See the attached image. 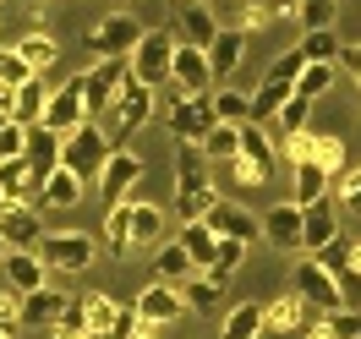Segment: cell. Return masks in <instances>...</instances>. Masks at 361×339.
I'll return each instance as SVG.
<instances>
[{
  "label": "cell",
  "instance_id": "484cf974",
  "mask_svg": "<svg viewBox=\"0 0 361 339\" xmlns=\"http://www.w3.org/2000/svg\"><path fill=\"white\" fill-rule=\"evenodd\" d=\"M241 55H247V27H225L214 44H208V61H214V77L225 82L230 71L241 66Z\"/></svg>",
  "mask_w": 361,
  "mask_h": 339
},
{
  "label": "cell",
  "instance_id": "6125c7cd",
  "mask_svg": "<svg viewBox=\"0 0 361 339\" xmlns=\"http://www.w3.org/2000/svg\"><path fill=\"white\" fill-rule=\"evenodd\" d=\"M350 269L361 273V241H350Z\"/></svg>",
  "mask_w": 361,
  "mask_h": 339
},
{
  "label": "cell",
  "instance_id": "44dd1931",
  "mask_svg": "<svg viewBox=\"0 0 361 339\" xmlns=\"http://www.w3.org/2000/svg\"><path fill=\"white\" fill-rule=\"evenodd\" d=\"M39 197V175L27 159H0V203H33Z\"/></svg>",
  "mask_w": 361,
  "mask_h": 339
},
{
  "label": "cell",
  "instance_id": "db71d44e",
  "mask_svg": "<svg viewBox=\"0 0 361 339\" xmlns=\"http://www.w3.org/2000/svg\"><path fill=\"white\" fill-rule=\"evenodd\" d=\"M235 6H241V23H235V27H247V33L274 23V0H235Z\"/></svg>",
  "mask_w": 361,
  "mask_h": 339
},
{
  "label": "cell",
  "instance_id": "d4e9b609",
  "mask_svg": "<svg viewBox=\"0 0 361 339\" xmlns=\"http://www.w3.org/2000/svg\"><path fill=\"white\" fill-rule=\"evenodd\" d=\"M329 241H339V214L334 197H317V203H307V252H323Z\"/></svg>",
  "mask_w": 361,
  "mask_h": 339
},
{
  "label": "cell",
  "instance_id": "4fadbf2b",
  "mask_svg": "<svg viewBox=\"0 0 361 339\" xmlns=\"http://www.w3.org/2000/svg\"><path fill=\"white\" fill-rule=\"evenodd\" d=\"M214 61H208V49H197V44H186L180 39V49H176V88L180 93H214Z\"/></svg>",
  "mask_w": 361,
  "mask_h": 339
},
{
  "label": "cell",
  "instance_id": "d590c367",
  "mask_svg": "<svg viewBox=\"0 0 361 339\" xmlns=\"http://www.w3.org/2000/svg\"><path fill=\"white\" fill-rule=\"evenodd\" d=\"M104 247H110L115 257L132 252V203H115L110 214H104Z\"/></svg>",
  "mask_w": 361,
  "mask_h": 339
},
{
  "label": "cell",
  "instance_id": "74e56055",
  "mask_svg": "<svg viewBox=\"0 0 361 339\" xmlns=\"http://www.w3.org/2000/svg\"><path fill=\"white\" fill-rule=\"evenodd\" d=\"M203 154L214 159V164H230V159H241V126H214V132L203 137Z\"/></svg>",
  "mask_w": 361,
  "mask_h": 339
},
{
  "label": "cell",
  "instance_id": "ee69618b",
  "mask_svg": "<svg viewBox=\"0 0 361 339\" xmlns=\"http://www.w3.org/2000/svg\"><path fill=\"white\" fill-rule=\"evenodd\" d=\"M334 88V61H307V71L295 77V93H307V99H317V93Z\"/></svg>",
  "mask_w": 361,
  "mask_h": 339
},
{
  "label": "cell",
  "instance_id": "2e32d148",
  "mask_svg": "<svg viewBox=\"0 0 361 339\" xmlns=\"http://www.w3.org/2000/svg\"><path fill=\"white\" fill-rule=\"evenodd\" d=\"M61 148H66V137L61 132H49L44 121L39 126H27V164H33V175H39V186L61 170Z\"/></svg>",
  "mask_w": 361,
  "mask_h": 339
},
{
  "label": "cell",
  "instance_id": "9f6ffc18",
  "mask_svg": "<svg viewBox=\"0 0 361 339\" xmlns=\"http://www.w3.org/2000/svg\"><path fill=\"white\" fill-rule=\"evenodd\" d=\"M0 317H6V323H23V290L6 285V279H0Z\"/></svg>",
  "mask_w": 361,
  "mask_h": 339
},
{
  "label": "cell",
  "instance_id": "e575fe53",
  "mask_svg": "<svg viewBox=\"0 0 361 339\" xmlns=\"http://www.w3.org/2000/svg\"><path fill=\"white\" fill-rule=\"evenodd\" d=\"M180 247L197 257V269H208V263L219 257V235H214L203 219H192V225H180Z\"/></svg>",
  "mask_w": 361,
  "mask_h": 339
},
{
  "label": "cell",
  "instance_id": "681fc988",
  "mask_svg": "<svg viewBox=\"0 0 361 339\" xmlns=\"http://www.w3.org/2000/svg\"><path fill=\"white\" fill-rule=\"evenodd\" d=\"M312 148H317V132H312V126H307V132L279 137V154L290 159V164H312Z\"/></svg>",
  "mask_w": 361,
  "mask_h": 339
},
{
  "label": "cell",
  "instance_id": "11a10c76",
  "mask_svg": "<svg viewBox=\"0 0 361 339\" xmlns=\"http://www.w3.org/2000/svg\"><path fill=\"white\" fill-rule=\"evenodd\" d=\"M82 328H88V312H82V301H71L61 312V323H55V339H77Z\"/></svg>",
  "mask_w": 361,
  "mask_h": 339
},
{
  "label": "cell",
  "instance_id": "f546056e",
  "mask_svg": "<svg viewBox=\"0 0 361 339\" xmlns=\"http://www.w3.org/2000/svg\"><path fill=\"white\" fill-rule=\"evenodd\" d=\"M192 269H197V257L180 247V235L170 241V247H159V257H154V273L164 279V285H186V279H192Z\"/></svg>",
  "mask_w": 361,
  "mask_h": 339
},
{
  "label": "cell",
  "instance_id": "4316f807",
  "mask_svg": "<svg viewBox=\"0 0 361 339\" xmlns=\"http://www.w3.org/2000/svg\"><path fill=\"white\" fill-rule=\"evenodd\" d=\"M301 328H307V295L301 290L269 301V334H301Z\"/></svg>",
  "mask_w": 361,
  "mask_h": 339
},
{
  "label": "cell",
  "instance_id": "603a6c76",
  "mask_svg": "<svg viewBox=\"0 0 361 339\" xmlns=\"http://www.w3.org/2000/svg\"><path fill=\"white\" fill-rule=\"evenodd\" d=\"M290 93H295V82H274V77H263L257 93H252V126H274L279 110L290 104Z\"/></svg>",
  "mask_w": 361,
  "mask_h": 339
},
{
  "label": "cell",
  "instance_id": "94428289",
  "mask_svg": "<svg viewBox=\"0 0 361 339\" xmlns=\"http://www.w3.org/2000/svg\"><path fill=\"white\" fill-rule=\"evenodd\" d=\"M11 99H17V88H6V82H0V110L11 115Z\"/></svg>",
  "mask_w": 361,
  "mask_h": 339
},
{
  "label": "cell",
  "instance_id": "52a82bcc",
  "mask_svg": "<svg viewBox=\"0 0 361 339\" xmlns=\"http://www.w3.org/2000/svg\"><path fill=\"white\" fill-rule=\"evenodd\" d=\"M263 241L279 252H307V208L295 203H274L269 214H263Z\"/></svg>",
  "mask_w": 361,
  "mask_h": 339
},
{
  "label": "cell",
  "instance_id": "d6a6232c",
  "mask_svg": "<svg viewBox=\"0 0 361 339\" xmlns=\"http://www.w3.org/2000/svg\"><path fill=\"white\" fill-rule=\"evenodd\" d=\"M334 192V175L323 170V164H295V203L307 208V203H317V197H329Z\"/></svg>",
  "mask_w": 361,
  "mask_h": 339
},
{
  "label": "cell",
  "instance_id": "5bb4252c",
  "mask_svg": "<svg viewBox=\"0 0 361 339\" xmlns=\"http://www.w3.org/2000/svg\"><path fill=\"white\" fill-rule=\"evenodd\" d=\"M203 225L214 230V235H235V241H257V235H263V219L247 214L241 203H225V197L203 214Z\"/></svg>",
  "mask_w": 361,
  "mask_h": 339
},
{
  "label": "cell",
  "instance_id": "6f0895ef",
  "mask_svg": "<svg viewBox=\"0 0 361 339\" xmlns=\"http://www.w3.org/2000/svg\"><path fill=\"white\" fill-rule=\"evenodd\" d=\"M339 290H345V307H361V273L345 269V273H339Z\"/></svg>",
  "mask_w": 361,
  "mask_h": 339
},
{
  "label": "cell",
  "instance_id": "6da1fadb",
  "mask_svg": "<svg viewBox=\"0 0 361 339\" xmlns=\"http://www.w3.org/2000/svg\"><path fill=\"white\" fill-rule=\"evenodd\" d=\"M176 49H180V33H176V27H148V33H142V44L132 49V77L164 93L170 82H176Z\"/></svg>",
  "mask_w": 361,
  "mask_h": 339
},
{
  "label": "cell",
  "instance_id": "680465c9",
  "mask_svg": "<svg viewBox=\"0 0 361 339\" xmlns=\"http://www.w3.org/2000/svg\"><path fill=\"white\" fill-rule=\"evenodd\" d=\"M339 66L350 71V82L361 88V44H345V55H339Z\"/></svg>",
  "mask_w": 361,
  "mask_h": 339
},
{
  "label": "cell",
  "instance_id": "83f0119b",
  "mask_svg": "<svg viewBox=\"0 0 361 339\" xmlns=\"http://www.w3.org/2000/svg\"><path fill=\"white\" fill-rule=\"evenodd\" d=\"M49 93H55V88H44V77L23 82V88H17V99H11V121L39 126V121H44V110H49Z\"/></svg>",
  "mask_w": 361,
  "mask_h": 339
},
{
  "label": "cell",
  "instance_id": "ac0fdd59",
  "mask_svg": "<svg viewBox=\"0 0 361 339\" xmlns=\"http://www.w3.org/2000/svg\"><path fill=\"white\" fill-rule=\"evenodd\" d=\"M137 312L148 317V323H159V328H164V323H176V317L186 312V295H180L176 285H164V279H154L148 290L137 295Z\"/></svg>",
  "mask_w": 361,
  "mask_h": 339
},
{
  "label": "cell",
  "instance_id": "7402d4cb",
  "mask_svg": "<svg viewBox=\"0 0 361 339\" xmlns=\"http://www.w3.org/2000/svg\"><path fill=\"white\" fill-rule=\"evenodd\" d=\"M263 328H269V307H263V301H241V307L225 312L219 339H263Z\"/></svg>",
  "mask_w": 361,
  "mask_h": 339
},
{
  "label": "cell",
  "instance_id": "f35d334b",
  "mask_svg": "<svg viewBox=\"0 0 361 339\" xmlns=\"http://www.w3.org/2000/svg\"><path fill=\"white\" fill-rule=\"evenodd\" d=\"M247 247H252V241H235V235H219V257H214V263H208L203 273H214L219 285H230V273L241 269V257H247Z\"/></svg>",
  "mask_w": 361,
  "mask_h": 339
},
{
  "label": "cell",
  "instance_id": "836d02e7",
  "mask_svg": "<svg viewBox=\"0 0 361 339\" xmlns=\"http://www.w3.org/2000/svg\"><path fill=\"white\" fill-rule=\"evenodd\" d=\"M159 235H164V208L132 203V247H159Z\"/></svg>",
  "mask_w": 361,
  "mask_h": 339
},
{
  "label": "cell",
  "instance_id": "d6986e66",
  "mask_svg": "<svg viewBox=\"0 0 361 339\" xmlns=\"http://www.w3.org/2000/svg\"><path fill=\"white\" fill-rule=\"evenodd\" d=\"M44 257H39V252H6V257H0V279H6V285H17V290H44L49 279H44Z\"/></svg>",
  "mask_w": 361,
  "mask_h": 339
},
{
  "label": "cell",
  "instance_id": "9c48e42d",
  "mask_svg": "<svg viewBox=\"0 0 361 339\" xmlns=\"http://www.w3.org/2000/svg\"><path fill=\"white\" fill-rule=\"evenodd\" d=\"M0 235H6V247H11V252H33L39 241H44L39 208H33V203H0Z\"/></svg>",
  "mask_w": 361,
  "mask_h": 339
},
{
  "label": "cell",
  "instance_id": "bcb514c9",
  "mask_svg": "<svg viewBox=\"0 0 361 339\" xmlns=\"http://www.w3.org/2000/svg\"><path fill=\"white\" fill-rule=\"evenodd\" d=\"M33 77H39V71L23 61V49H17V44L0 49V82H6V88H23V82H33Z\"/></svg>",
  "mask_w": 361,
  "mask_h": 339
},
{
  "label": "cell",
  "instance_id": "277c9868",
  "mask_svg": "<svg viewBox=\"0 0 361 339\" xmlns=\"http://www.w3.org/2000/svg\"><path fill=\"white\" fill-rule=\"evenodd\" d=\"M115 154V137L104 132V126H77V132H66V148H61V170H71V175H104V164H110Z\"/></svg>",
  "mask_w": 361,
  "mask_h": 339
},
{
  "label": "cell",
  "instance_id": "03108f58",
  "mask_svg": "<svg viewBox=\"0 0 361 339\" xmlns=\"http://www.w3.org/2000/svg\"><path fill=\"white\" fill-rule=\"evenodd\" d=\"M6 252H11V247H6V235H0V257H6Z\"/></svg>",
  "mask_w": 361,
  "mask_h": 339
},
{
  "label": "cell",
  "instance_id": "f5cc1de1",
  "mask_svg": "<svg viewBox=\"0 0 361 339\" xmlns=\"http://www.w3.org/2000/svg\"><path fill=\"white\" fill-rule=\"evenodd\" d=\"M312 257H317V263H323V269H329V273L339 279V273L350 269V241L339 235V241H329V247H323V252H312Z\"/></svg>",
  "mask_w": 361,
  "mask_h": 339
},
{
  "label": "cell",
  "instance_id": "cb8c5ba5",
  "mask_svg": "<svg viewBox=\"0 0 361 339\" xmlns=\"http://www.w3.org/2000/svg\"><path fill=\"white\" fill-rule=\"evenodd\" d=\"M241 159H247L257 175H274V164H279V148H274V137H269V126H241Z\"/></svg>",
  "mask_w": 361,
  "mask_h": 339
},
{
  "label": "cell",
  "instance_id": "7a4b0ae2",
  "mask_svg": "<svg viewBox=\"0 0 361 339\" xmlns=\"http://www.w3.org/2000/svg\"><path fill=\"white\" fill-rule=\"evenodd\" d=\"M170 104H164V126L176 142H203L214 126H219V110H214V93H180L170 82Z\"/></svg>",
  "mask_w": 361,
  "mask_h": 339
},
{
  "label": "cell",
  "instance_id": "7bdbcfd3",
  "mask_svg": "<svg viewBox=\"0 0 361 339\" xmlns=\"http://www.w3.org/2000/svg\"><path fill=\"white\" fill-rule=\"evenodd\" d=\"M307 115H312V99H307V93H290V104H285V110H279V121H274V137L307 132Z\"/></svg>",
  "mask_w": 361,
  "mask_h": 339
},
{
  "label": "cell",
  "instance_id": "3957f363",
  "mask_svg": "<svg viewBox=\"0 0 361 339\" xmlns=\"http://www.w3.org/2000/svg\"><path fill=\"white\" fill-rule=\"evenodd\" d=\"M126 77H132V55H99V66L77 71L71 82H77L82 99H88V115H110L115 99H121V88H126Z\"/></svg>",
  "mask_w": 361,
  "mask_h": 339
},
{
  "label": "cell",
  "instance_id": "91938a15",
  "mask_svg": "<svg viewBox=\"0 0 361 339\" xmlns=\"http://www.w3.org/2000/svg\"><path fill=\"white\" fill-rule=\"evenodd\" d=\"M132 339H159V323H148V317H137V328H132Z\"/></svg>",
  "mask_w": 361,
  "mask_h": 339
},
{
  "label": "cell",
  "instance_id": "8fae6325",
  "mask_svg": "<svg viewBox=\"0 0 361 339\" xmlns=\"http://www.w3.org/2000/svg\"><path fill=\"white\" fill-rule=\"evenodd\" d=\"M142 181V159L132 148H115L110 164H104V175H99V192H104V203H132V186Z\"/></svg>",
  "mask_w": 361,
  "mask_h": 339
},
{
  "label": "cell",
  "instance_id": "8d00e7d4",
  "mask_svg": "<svg viewBox=\"0 0 361 339\" xmlns=\"http://www.w3.org/2000/svg\"><path fill=\"white\" fill-rule=\"evenodd\" d=\"M82 301V312H88V328H99V334H110L115 328V317H121V301L104 290H88V295H77Z\"/></svg>",
  "mask_w": 361,
  "mask_h": 339
},
{
  "label": "cell",
  "instance_id": "be15d7a7",
  "mask_svg": "<svg viewBox=\"0 0 361 339\" xmlns=\"http://www.w3.org/2000/svg\"><path fill=\"white\" fill-rule=\"evenodd\" d=\"M0 339H17V323H6V317H0Z\"/></svg>",
  "mask_w": 361,
  "mask_h": 339
},
{
  "label": "cell",
  "instance_id": "ba28073f",
  "mask_svg": "<svg viewBox=\"0 0 361 339\" xmlns=\"http://www.w3.org/2000/svg\"><path fill=\"white\" fill-rule=\"evenodd\" d=\"M295 290L307 295V307H317V312H345V290H339V279L317 263L312 252H307V263H295Z\"/></svg>",
  "mask_w": 361,
  "mask_h": 339
},
{
  "label": "cell",
  "instance_id": "f6af8a7d",
  "mask_svg": "<svg viewBox=\"0 0 361 339\" xmlns=\"http://www.w3.org/2000/svg\"><path fill=\"white\" fill-rule=\"evenodd\" d=\"M214 203H219L214 186H208V192H176V219H180V225H192V219H203Z\"/></svg>",
  "mask_w": 361,
  "mask_h": 339
},
{
  "label": "cell",
  "instance_id": "f907efd6",
  "mask_svg": "<svg viewBox=\"0 0 361 339\" xmlns=\"http://www.w3.org/2000/svg\"><path fill=\"white\" fill-rule=\"evenodd\" d=\"M334 197H339V208L361 214V164H356V170H339V175H334Z\"/></svg>",
  "mask_w": 361,
  "mask_h": 339
},
{
  "label": "cell",
  "instance_id": "30bf717a",
  "mask_svg": "<svg viewBox=\"0 0 361 339\" xmlns=\"http://www.w3.org/2000/svg\"><path fill=\"white\" fill-rule=\"evenodd\" d=\"M142 33H148V27L137 23L132 11H110L104 23L93 27V39H88V44L99 49V55H132V49L142 44Z\"/></svg>",
  "mask_w": 361,
  "mask_h": 339
},
{
  "label": "cell",
  "instance_id": "ffe728a7",
  "mask_svg": "<svg viewBox=\"0 0 361 339\" xmlns=\"http://www.w3.org/2000/svg\"><path fill=\"white\" fill-rule=\"evenodd\" d=\"M208 164L214 159L203 154V142H176V192H208Z\"/></svg>",
  "mask_w": 361,
  "mask_h": 339
},
{
  "label": "cell",
  "instance_id": "816d5d0a",
  "mask_svg": "<svg viewBox=\"0 0 361 339\" xmlns=\"http://www.w3.org/2000/svg\"><path fill=\"white\" fill-rule=\"evenodd\" d=\"M301 71H307V55H301V44H295V49H285V55L269 66V77H274V82H295Z\"/></svg>",
  "mask_w": 361,
  "mask_h": 339
},
{
  "label": "cell",
  "instance_id": "9a60e30c",
  "mask_svg": "<svg viewBox=\"0 0 361 339\" xmlns=\"http://www.w3.org/2000/svg\"><path fill=\"white\" fill-rule=\"evenodd\" d=\"M176 27H180V39H186V44H197V49H208L219 33H225L219 17H214V0H180Z\"/></svg>",
  "mask_w": 361,
  "mask_h": 339
},
{
  "label": "cell",
  "instance_id": "ab89813d",
  "mask_svg": "<svg viewBox=\"0 0 361 339\" xmlns=\"http://www.w3.org/2000/svg\"><path fill=\"white\" fill-rule=\"evenodd\" d=\"M301 55H307V61H334V66H339L345 44H339L334 27H317V33H301Z\"/></svg>",
  "mask_w": 361,
  "mask_h": 339
},
{
  "label": "cell",
  "instance_id": "c3c4849f",
  "mask_svg": "<svg viewBox=\"0 0 361 339\" xmlns=\"http://www.w3.org/2000/svg\"><path fill=\"white\" fill-rule=\"evenodd\" d=\"M312 164H323V170H329V175H339V170H345V142H339L334 132H317Z\"/></svg>",
  "mask_w": 361,
  "mask_h": 339
},
{
  "label": "cell",
  "instance_id": "e7e4bbea",
  "mask_svg": "<svg viewBox=\"0 0 361 339\" xmlns=\"http://www.w3.org/2000/svg\"><path fill=\"white\" fill-rule=\"evenodd\" d=\"M6 121H11V115H6V110H0V132H6Z\"/></svg>",
  "mask_w": 361,
  "mask_h": 339
},
{
  "label": "cell",
  "instance_id": "5b68a950",
  "mask_svg": "<svg viewBox=\"0 0 361 339\" xmlns=\"http://www.w3.org/2000/svg\"><path fill=\"white\" fill-rule=\"evenodd\" d=\"M154 93L159 88L126 77V88H121V99H115V110H110V126H104V132L115 137V148H121V137H126V132H142V126L154 121Z\"/></svg>",
  "mask_w": 361,
  "mask_h": 339
},
{
  "label": "cell",
  "instance_id": "4dcf8cb0",
  "mask_svg": "<svg viewBox=\"0 0 361 339\" xmlns=\"http://www.w3.org/2000/svg\"><path fill=\"white\" fill-rule=\"evenodd\" d=\"M82 175H71V170H55V175H49L44 186H39V203L44 208H77L82 203Z\"/></svg>",
  "mask_w": 361,
  "mask_h": 339
},
{
  "label": "cell",
  "instance_id": "f1b7e54d",
  "mask_svg": "<svg viewBox=\"0 0 361 339\" xmlns=\"http://www.w3.org/2000/svg\"><path fill=\"white\" fill-rule=\"evenodd\" d=\"M180 295H186V312H219L225 307V285L214 279V273H192L186 285H180Z\"/></svg>",
  "mask_w": 361,
  "mask_h": 339
},
{
  "label": "cell",
  "instance_id": "1f68e13d",
  "mask_svg": "<svg viewBox=\"0 0 361 339\" xmlns=\"http://www.w3.org/2000/svg\"><path fill=\"white\" fill-rule=\"evenodd\" d=\"M307 339H361V312H323L307 323Z\"/></svg>",
  "mask_w": 361,
  "mask_h": 339
},
{
  "label": "cell",
  "instance_id": "e0dca14e",
  "mask_svg": "<svg viewBox=\"0 0 361 339\" xmlns=\"http://www.w3.org/2000/svg\"><path fill=\"white\" fill-rule=\"evenodd\" d=\"M66 307H71V295L55 290V285H44V290H27V295H23V328H55Z\"/></svg>",
  "mask_w": 361,
  "mask_h": 339
},
{
  "label": "cell",
  "instance_id": "7c38bea8",
  "mask_svg": "<svg viewBox=\"0 0 361 339\" xmlns=\"http://www.w3.org/2000/svg\"><path fill=\"white\" fill-rule=\"evenodd\" d=\"M93 115H88V99H82V88L77 82H66V88H55L49 93V110H44V126L49 132H77V126H88Z\"/></svg>",
  "mask_w": 361,
  "mask_h": 339
},
{
  "label": "cell",
  "instance_id": "7dc6e473",
  "mask_svg": "<svg viewBox=\"0 0 361 339\" xmlns=\"http://www.w3.org/2000/svg\"><path fill=\"white\" fill-rule=\"evenodd\" d=\"M339 0H301V33H317V27H334Z\"/></svg>",
  "mask_w": 361,
  "mask_h": 339
},
{
  "label": "cell",
  "instance_id": "b9f144b4",
  "mask_svg": "<svg viewBox=\"0 0 361 339\" xmlns=\"http://www.w3.org/2000/svg\"><path fill=\"white\" fill-rule=\"evenodd\" d=\"M17 49H23V61H27L33 71H39V77H44V71L55 66V55H61V44H55L49 33H27V39H23Z\"/></svg>",
  "mask_w": 361,
  "mask_h": 339
},
{
  "label": "cell",
  "instance_id": "8992f818",
  "mask_svg": "<svg viewBox=\"0 0 361 339\" xmlns=\"http://www.w3.org/2000/svg\"><path fill=\"white\" fill-rule=\"evenodd\" d=\"M39 247H44V263H49V269H61V273H82V269L99 263V247H93L82 230H49Z\"/></svg>",
  "mask_w": 361,
  "mask_h": 339
},
{
  "label": "cell",
  "instance_id": "60d3db41",
  "mask_svg": "<svg viewBox=\"0 0 361 339\" xmlns=\"http://www.w3.org/2000/svg\"><path fill=\"white\" fill-rule=\"evenodd\" d=\"M214 110H219V121H225V126H247V121H252V93L219 88V93H214Z\"/></svg>",
  "mask_w": 361,
  "mask_h": 339
}]
</instances>
